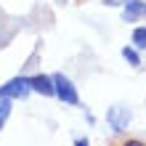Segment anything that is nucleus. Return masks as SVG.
I'll return each instance as SVG.
<instances>
[{"instance_id":"obj_1","label":"nucleus","mask_w":146,"mask_h":146,"mask_svg":"<svg viewBox=\"0 0 146 146\" xmlns=\"http://www.w3.org/2000/svg\"><path fill=\"white\" fill-rule=\"evenodd\" d=\"M50 77H53L56 98L61 101V104H66V106H80V96H77V88L72 85L69 77L61 74V72H56V74H50Z\"/></svg>"},{"instance_id":"obj_3","label":"nucleus","mask_w":146,"mask_h":146,"mask_svg":"<svg viewBox=\"0 0 146 146\" xmlns=\"http://www.w3.org/2000/svg\"><path fill=\"white\" fill-rule=\"evenodd\" d=\"M130 119H133V111L127 109V106H111L106 111V122L111 125V130L114 133H122L127 125H130Z\"/></svg>"},{"instance_id":"obj_2","label":"nucleus","mask_w":146,"mask_h":146,"mask_svg":"<svg viewBox=\"0 0 146 146\" xmlns=\"http://www.w3.org/2000/svg\"><path fill=\"white\" fill-rule=\"evenodd\" d=\"M32 93V85H29V77H13V80H8L5 85H0V98H27Z\"/></svg>"},{"instance_id":"obj_11","label":"nucleus","mask_w":146,"mask_h":146,"mask_svg":"<svg viewBox=\"0 0 146 146\" xmlns=\"http://www.w3.org/2000/svg\"><path fill=\"white\" fill-rule=\"evenodd\" d=\"M3 125H5V119H0V127H3Z\"/></svg>"},{"instance_id":"obj_9","label":"nucleus","mask_w":146,"mask_h":146,"mask_svg":"<svg viewBox=\"0 0 146 146\" xmlns=\"http://www.w3.org/2000/svg\"><path fill=\"white\" fill-rule=\"evenodd\" d=\"M119 146H146V141H141V138H125Z\"/></svg>"},{"instance_id":"obj_6","label":"nucleus","mask_w":146,"mask_h":146,"mask_svg":"<svg viewBox=\"0 0 146 146\" xmlns=\"http://www.w3.org/2000/svg\"><path fill=\"white\" fill-rule=\"evenodd\" d=\"M130 42H133V48H135V50H146V24H143V27H135V29H133Z\"/></svg>"},{"instance_id":"obj_8","label":"nucleus","mask_w":146,"mask_h":146,"mask_svg":"<svg viewBox=\"0 0 146 146\" xmlns=\"http://www.w3.org/2000/svg\"><path fill=\"white\" fill-rule=\"evenodd\" d=\"M8 114H11V101L0 98V119H8Z\"/></svg>"},{"instance_id":"obj_4","label":"nucleus","mask_w":146,"mask_h":146,"mask_svg":"<svg viewBox=\"0 0 146 146\" xmlns=\"http://www.w3.org/2000/svg\"><path fill=\"white\" fill-rule=\"evenodd\" d=\"M29 85H32V90H35V93H40V96H45V98L56 96L53 77H50V74H32L29 77Z\"/></svg>"},{"instance_id":"obj_10","label":"nucleus","mask_w":146,"mask_h":146,"mask_svg":"<svg viewBox=\"0 0 146 146\" xmlns=\"http://www.w3.org/2000/svg\"><path fill=\"white\" fill-rule=\"evenodd\" d=\"M74 146H90V143H88V138H77V141H74Z\"/></svg>"},{"instance_id":"obj_7","label":"nucleus","mask_w":146,"mask_h":146,"mask_svg":"<svg viewBox=\"0 0 146 146\" xmlns=\"http://www.w3.org/2000/svg\"><path fill=\"white\" fill-rule=\"evenodd\" d=\"M122 58H125L130 66H141V56H138V50H135L133 45H125V48H122Z\"/></svg>"},{"instance_id":"obj_5","label":"nucleus","mask_w":146,"mask_h":146,"mask_svg":"<svg viewBox=\"0 0 146 146\" xmlns=\"http://www.w3.org/2000/svg\"><path fill=\"white\" fill-rule=\"evenodd\" d=\"M146 16V0H125L122 21H138Z\"/></svg>"}]
</instances>
